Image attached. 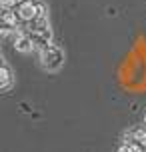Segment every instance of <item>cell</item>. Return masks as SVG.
Returning a JSON list of instances; mask_svg holds the SVG:
<instances>
[{"instance_id": "cell-1", "label": "cell", "mask_w": 146, "mask_h": 152, "mask_svg": "<svg viewBox=\"0 0 146 152\" xmlns=\"http://www.w3.org/2000/svg\"><path fill=\"white\" fill-rule=\"evenodd\" d=\"M64 50L56 44H48L40 50V66L46 72H58L64 66Z\"/></svg>"}, {"instance_id": "cell-2", "label": "cell", "mask_w": 146, "mask_h": 152, "mask_svg": "<svg viewBox=\"0 0 146 152\" xmlns=\"http://www.w3.org/2000/svg\"><path fill=\"white\" fill-rule=\"evenodd\" d=\"M18 16H20V20L24 22H32V20H36L40 14V2H34V0H24L22 4H18Z\"/></svg>"}, {"instance_id": "cell-3", "label": "cell", "mask_w": 146, "mask_h": 152, "mask_svg": "<svg viewBox=\"0 0 146 152\" xmlns=\"http://www.w3.org/2000/svg\"><path fill=\"white\" fill-rule=\"evenodd\" d=\"M28 36L32 38L34 48H36L38 52L42 48H46L48 44H52V30H50V26H46V28H34Z\"/></svg>"}, {"instance_id": "cell-4", "label": "cell", "mask_w": 146, "mask_h": 152, "mask_svg": "<svg viewBox=\"0 0 146 152\" xmlns=\"http://www.w3.org/2000/svg\"><path fill=\"white\" fill-rule=\"evenodd\" d=\"M12 46H14L16 52H22V54H28V52H32V50H36V48H34V42H32V38L28 36V34H22L18 40L12 42Z\"/></svg>"}, {"instance_id": "cell-5", "label": "cell", "mask_w": 146, "mask_h": 152, "mask_svg": "<svg viewBox=\"0 0 146 152\" xmlns=\"http://www.w3.org/2000/svg\"><path fill=\"white\" fill-rule=\"evenodd\" d=\"M12 82H14L12 72H10V68H8L6 64L2 62V66H0V88H2V92H8V90H10Z\"/></svg>"}, {"instance_id": "cell-6", "label": "cell", "mask_w": 146, "mask_h": 152, "mask_svg": "<svg viewBox=\"0 0 146 152\" xmlns=\"http://www.w3.org/2000/svg\"><path fill=\"white\" fill-rule=\"evenodd\" d=\"M18 12H12V10H4L2 12V22L6 26H12V28H18Z\"/></svg>"}, {"instance_id": "cell-7", "label": "cell", "mask_w": 146, "mask_h": 152, "mask_svg": "<svg viewBox=\"0 0 146 152\" xmlns=\"http://www.w3.org/2000/svg\"><path fill=\"white\" fill-rule=\"evenodd\" d=\"M22 2L24 0H0L4 10H12V8H16V4H22Z\"/></svg>"}, {"instance_id": "cell-8", "label": "cell", "mask_w": 146, "mask_h": 152, "mask_svg": "<svg viewBox=\"0 0 146 152\" xmlns=\"http://www.w3.org/2000/svg\"><path fill=\"white\" fill-rule=\"evenodd\" d=\"M134 138L138 140V144H142L146 148V132L144 130H136V132H134Z\"/></svg>"}, {"instance_id": "cell-9", "label": "cell", "mask_w": 146, "mask_h": 152, "mask_svg": "<svg viewBox=\"0 0 146 152\" xmlns=\"http://www.w3.org/2000/svg\"><path fill=\"white\" fill-rule=\"evenodd\" d=\"M128 152H142V144H128Z\"/></svg>"}, {"instance_id": "cell-10", "label": "cell", "mask_w": 146, "mask_h": 152, "mask_svg": "<svg viewBox=\"0 0 146 152\" xmlns=\"http://www.w3.org/2000/svg\"><path fill=\"white\" fill-rule=\"evenodd\" d=\"M144 124H146V114H144Z\"/></svg>"}]
</instances>
